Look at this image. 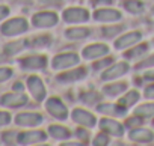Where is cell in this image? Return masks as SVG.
I'll use <instances>...</instances> for the list:
<instances>
[{
    "instance_id": "cell-15",
    "label": "cell",
    "mask_w": 154,
    "mask_h": 146,
    "mask_svg": "<svg viewBox=\"0 0 154 146\" xmlns=\"http://www.w3.org/2000/svg\"><path fill=\"white\" fill-rule=\"evenodd\" d=\"M47 134L41 130H35V131H24L21 134H18V143L21 145H33V143H41L45 142Z\"/></svg>"
},
{
    "instance_id": "cell-20",
    "label": "cell",
    "mask_w": 154,
    "mask_h": 146,
    "mask_svg": "<svg viewBox=\"0 0 154 146\" xmlns=\"http://www.w3.org/2000/svg\"><path fill=\"white\" fill-rule=\"evenodd\" d=\"M104 91V95L109 97V98H116L119 95H122L125 91H127V83L125 82H116V83H110V85H106L103 88Z\"/></svg>"
},
{
    "instance_id": "cell-4",
    "label": "cell",
    "mask_w": 154,
    "mask_h": 146,
    "mask_svg": "<svg viewBox=\"0 0 154 146\" xmlns=\"http://www.w3.org/2000/svg\"><path fill=\"white\" fill-rule=\"evenodd\" d=\"M130 69V65L127 62H118V63H112L109 68H106V71L101 74V80L104 82H112L116 80L122 76H125Z\"/></svg>"
},
{
    "instance_id": "cell-12",
    "label": "cell",
    "mask_w": 154,
    "mask_h": 146,
    "mask_svg": "<svg viewBox=\"0 0 154 146\" xmlns=\"http://www.w3.org/2000/svg\"><path fill=\"white\" fill-rule=\"evenodd\" d=\"M100 128L101 131L107 133L109 136L113 137H122L124 136V125H121L118 121L110 119V118H103L100 121Z\"/></svg>"
},
{
    "instance_id": "cell-2",
    "label": "cell",
    "mask_w": 154,
    "mask_h": 146,
    "mask_svg": "<svg viewBox=\"0 0 154 146\" xmlns=\"http://www.w3.org/2000/svg\"><path fill=\"white\" fill-rule=\"evenodd\" d=\"M45 110L57 121H66L68 119V109L57 97H51V98L47 100Z\"/></svg>"
},
{
    "instance_id": "cell-44",
    "label": "cell",
    "mask_w": 154,
    "mask_h": 146,
    "mask_svg": "<svg viewBox=\"0 0 154 146\" xmlns=\"http://www.w3.org/2000/svg\"><path fill=\"white\" fill-rule=\"evenodd\" d=\"M14 91H15V92H21V91H23V85H21V83H15V85H14Z\"/></svg>"
},
{
    "instance_id": "cell-35",
    "label": "cell",
    "mask_w": 154,
    "mask_h": 146,
    "mask_svg": "<svg viewBox=\"0 0 154 146\" xmlns=\"http://www.w3.org/2000/svg\"><path fill=\"white\" fill-rule=\"evenodd\" d=\"M136 68H137V69H143V68H154V54H151L149 57H146V59H143L142 62H139Z\"/></svg>"
},
{
    "instance_id": "cell-18",
    "label": "cell",
    "mask_w": 154,
    "mask_h": 146,
    "mask_svg": "<svg viewBox=\"0 0 154 146\" xmlns=\"http://www.w3.org/2000/svg\"><path fill=\"white\" fill-rule=\"evenodd\" d=\"M97 112L109 115V116H124L127 113V109L118 103H104V104H100L97 107Z\"/></svg>"
},
{
    "instance_id": "cell-7",
    "label": "cell",
    "mask_w": 154,
    "mask_h": 146,
    "mask_svg": "<svg viewBox=\"0 0 154 146\" xmlns=\"http://www.w3.org/2000/svg\"><path fill=\"white\" fill-rule=\"evenodd\" d=\"M71 118L75 124H79L80 127H85V128H94L97 124V118L92 113H89L88 110L79 109V107L71 112Z\"/></svg>"
},
{
    "instance_id": "cell-25",
    "label": "cell",
    "mask_w": 154,
    "mask_h": 146,
    "mask_svg": "<svg viewBox=\"0 0 154 146\" xmlns=\"http://www.w3.org/2000/svg\"><path fill=\"white\" fill-rule=\"evenodd\" d=\"M146 50H148V45H146V44H136V45H133V47L124 54V57H125L127 60L139 59V57H142V56L146 53Z\"/></svg>"
},
{
    "instance_id": "cell-17",
    "label": "cell",
    "mask_w": 154,
    "mask_h": 146,
    "mask_svg": "<svg viewBox=\"0 0 154 146\" xmlns=\"http://www.w3.org/2000/svg\"><path fill=\"white\" fill-rule=\"evenodd\" d=\"M20 65L24 69H42L47 65V57L45 56H39V54L27 56V57L20 60Z\"/></svg>"
},
{
    "instance_id": "cell-45",
    "label": "cell",
    "mask_w": 154,
    "mask_h": 146,
    "mask_svg": "<svg viewBox=\"0 0 154 146\" xmlns=\"http://www.w3.org/2000/svg\"><path fill=\"white\" fill-rule=\"evenodd\" d=\"M152 14H154V6H152Z\"/></svg>"
},
{
    "instance_id": "cell-31",
    "label": "cell",
    "mask_w": 154,
    "mask_h": 146,
    "mask_svg": "<svg viewBox=\"0 0 154 146\" xmlns=\"http://www.w3.org/2000/svg\"><path fill=\"white\" fill-rule=\"evenodd\" d=\"M142 124H143V116L136 115V113L125 121V127L128 128H137V127H142Z\"/></svg>"
},
{
    "instance_id": "cell-40",
    "label": "cell",
    "mask_w": 154,
    "mask_h": 146,
    "mask_svg": "<svg viewBox=\"0 0 154 146\" xmlns=\"http://www.w3.org/2000/svg\"><path fill=\"white\" fill-rule=\"evenodd\" d=\"M83 128H85V127H80L79 130L75 131L77 137H79L80 140H83V139H86V137H88V131H86V130H83Z\"/></svg>"
},
{
    "instance_id": "cell-32",
    "label": "cell",
    "mask_w": 154,
    "mask_h": 146,
    "mask_svg": "<svg viewBox=\"0 0 154 146\" xmlns=\"http://www.w3.org/2000/svg\"><path fill=\"white\" fill-rule=\"evenodd\" d=\"M92 143H94L95 146H106V145H109V134L104 133V131L98 133V134L94 137Z\"/></svg>"
},
{
    "instance_id": "cell-30",
    "label": "cell",
    "mask_w": 154,
    "mask_h": 146,
    "mask_svg": "<svg viewBox=\"0 0 154 146\" xmlns=\"http://www.w3.org/2000/svg\"><path fill=\"white\" fill-rule=\"evenodd\" d=\"M112 63H113V59H112V57L104 56V57H101V60H98V59H97V60L94 62V69H95V71L106 69V68H109Z\"/></svg>"
},
{
    "instance_id": "cell-26",
    "label": "cell",
    "mask_w": 154,
    "mask_h": 146,
    "mask_svg": "<svg viewBox=\"0 0 154 146\" xmlns=\"http://www.w3.org/2000/svg\"><path fill=\"white\" fill-rule=\"evenodd\" d=\"M134 113L140 115L143 118H152L154 116V103H145V104L137 106L134 109Z\"/></svg>"
},
{
    "instance_id": "cell-3",
    "label": "cell",
    "mask_w": 154,
    "mask_h": 146,
    "mask_svg": "<svg viewBox=\"0 0 154 146\" xmlns=\"http://www.w3.org/2000/svg\"><path fill=\"white\" fill-rule=\"evenodd\" d=\"M62 18L65 23H71V24L86 23L89 20V11L85 8H68L63 11Z\"/></svg>"
},
{
    "instance_id": "cell-19",
    "label": "cell",
    "mask_w": 154,
    "mask_h": 146,
    "mask_svg": "<svg viewBox=\"0 0 154 146\" xmlns=\"http://www.w3.org/2000/svg\"><path fill=\"white\" fill-rule=\"evenodd\" d=\"M42 122V116L38 113H20L15 118V124L21 127H36Z\"/></svg>"
},
{
    "instance_id": "cell-41",
    "label": "cell",
    "mask_w": 154,
    "mask_h": 146,
    "mask_svg": "<svg viewBox=\"0 0 154 146\" xmlns=\"http://www.w3.org/2000/svg\"><path fill=\"white\" fill-rule=\"evenodd\" d=\"M8 14H9V9H8L6 6H0V20L6 18V17H8Z\"/></svg>"
},
{
    "instance_id": "cell-24",
    "label": "cell",
    "mask_w": 154,
    "mask_h": 146,
    "mask_svg": "<svg viewBox=\"0 0 154 146\" xmlns=\"http://www.w3.org/2000/svg\"><path fill=\"white\" fill-rule=\"evenodd\" d=\"M48 134H50L53 139H57V140H66V139H69L71 131H69L66 127L50 125V128H48Z\"/></svg>"
},
{
    "instance_id": "cell-13",
    "label": "cell",
    "mask_w": 154,
    "mask_h": 146,
    "mask_svg": "<svg viewBox=\"0 0 154 146\" xmlns=\"http://www.w3.org/2000/svg\"><path fill=\"white\" fill-rule=\"evenodd\" d=\"M128 139L130 142H134V143H151L154 140V133L148 128H143V127H137V128H131L130 133H128Z\"/></svg>"
},
{
    "instance_id": "cell-36",
    "label": "cell",
    "mask_w": 154,
    "mask_h": 146,
    "mask_svg": "<svg viewBox=\"0 0 154 146\" xmlns=\"http://www.w3.org/2000/svg\"><path fill=\"white\" fill-rule=\"evenodd\" d=\"M12 76V69L11 68H0V83L8 80Z\"/></svg>"
},
{
    "instance_id": "cell-14",
    "label": "cell",
    "mask_w": 154,
    "mask_h": 146,
    "mask_svg": "<svg viewBox=\"0 0 154 146\" xmlns=\"http://www.w3.org/2000/svg\"><path fill=\"white\" fill-rule=\"evenodd\" d=\"M142 39V33L140 32H128L122 36H119L115 42V48L116 50H125V48H130L136 44H139Z\"/></svg>"
},
{
    "instance_id": "cell-1",
    "label": "cell",
    "mask_w": 154,
    "mask_h": 146,
    "mask_svg": "<svg viewBox=\"0 0 154 146\" xmlns=\"http://www.w3.org/2000/svg\"><path fill=\"white\" fill-rule=\"evenodd\" d=\"M80 62V57L77 56L74 51H68V53H60L57 56L53 57L51 60V68L54 71H66L71 69L74 66H77Z\"/></svg>"
},
{
    "instance_id": "cell-38",
    "label": "cell",
    "mask_w": 154,
    "mask_h": 146,
    "mask_svg": "<svg viewBox=\"0 0 154 146\" xmlns=\"http://www.w3.org/2000/svg\"><path fill=\"white\" fill-rule=\"evenodd\" d=\"M11 122V116L6 112H0V125H8Z\"/></svg>"
},
{
    "instance_id": "cell-43",
    "label": "cell",
    "mask_w": 154,
    "mask_h": 146,
    "mask_svg": "<svg viewBox=\"0 0 154 146\" xmlns=\"http://www.w3.org/2000/svg\"><path fill=\"white\" fill-rule=\"evenodd\" d=\"M62 0H39L41 5H59Z\"/></svg>"
},
{
    "instance_id": "cell-37",
    "label": "cell",
    "mask_w": 154,
    "mask_h": 146,
    "mask_svg": "<svg viewBox=\"0 0 154 146\" xmlns=\"http://www.w3.org/2000/svg\"><path fill=\"white\" fill-rule=\"evenodd\" d=\"M113 3V0H92V5L94 8H104Z\"/></svg>"
},
{
    "instance_id": "cell-46",
    "label": "cell",
    "mask_w": 154,
    "mask_h": 146,
    "mask_svg": "<svg viewBox=\"0 0 154 146\" xmlns=\"http://www.w3.org/2000/svg\"><path fill=\"white\" fill-rule=\"evenodd\" d=\"M152 124H154V122H152Z\"/></svg>"
},
{
    "instance_id": "cell-34",
    "label": "cell",
    "mask_w": 154,
    "mask_h": 146,
    "mask_svg": "<svg viewBox=\"0 0 154 146\" xmlns=\"http://www.w3.org/2000/svg\"><path fill=\"white\" fill-rule=\"evenodd\" d=\"M3 142H5V143H8V145L17 143V142H18V134H17L15 131L5 133V134H3Z\"/></svg>"
},
{
    "instance_id": "cell-9",
    "label": "cell",
    "mask_w": 154,
    "mask_h": 146,
    "mask_svg": "<svg viewBox=\"0 0 154 146\" xmlns=\"http://www.w3.org/2000/svg\"><path fill=\"white\" fill-rule=\"evenodd\" d=\"M88 74V71L85 66H74L69 69H66V72H62V74L57 76V82L59 83H74V82H79L82 79H85Z\"/></svg>"
},
{
    "instance_id": "cell-6",
    "label": "cell",
    "mask_w": 154,
    "mask_h": 146,
    "mask_svg": "<svg viewBox=\"0 0 154 146\" xmlns=\"http://www.w3.org/2000/svg\"><path fill=\"white\" fill-rule=\"evenodd\" d=\"M94 20L98 21V23H107V24H112V23H116L122 18V14L116 9H112V8H97L94 11Z\"/></svg>"
},
{
    "instance_id": "cell-23",
    "label": "cell",
    "mask_w": 154,
    "mask_h": 146,
    "mask_svg": "<svg viewBox=\"0 0 154 146\" xmlns=\"http://www.w3.org/2000/svg\"><path fill=\"white\" fill-rule=\"evenodd\" d=\"M122 6L127 12H130L133 15L142 14L145 11V5H143V2H140V0H124Z\"/></svg>"
},
{
    "instance_id": "cell-5",
    "label": "cell",
    "mask_w": 154,
    "mask_h": 146,
    "mask_svg": "<svg viewBox=\"0 0 154 146\" xmlns=\"http://www.w3.org/2000/svg\"><path fill=\"white\" fill-rule=\"evenodd\" d=\"M26 30H27V21L24 18H20V17L8 20L2 26V33L5 36H15V35L24 33Z\"/></svg>"
},
{
    "instance_id": "cell-10",
    "label": "cell",
    "mask_w": 154,
    "mask_h": 146,
    "mask_svg": "<svg viewBox=\"0 0 154 146\" xmlns=\"http://www.w3.org/2000/svg\"><path fill=\"white\" fill-rule=\"evenodd\" d=\"M59 21L57 15L54 12H50V11H44V12H38L33 15L32 18V23L33 26L36 27H53L56 26Z\"/></svg>"
},
{
    "instance_id": "cell-29",
    "label": "cell",
    "mask_w": 154,
    "mask_h": 146,
    "mask_svg": "<svg viewBox=\"0 0 154 146\" xmlns=\"http://www.w3.org/2000/svg\"><path fill=\"white\" fill-rule=\"evenodd\" d=\"M30 45H32L33 48H45V47L50 45V36H45V35L36 36V38L32 39V44H30Z\"/></svg>"
},
{
    "instance_id": "cell-8",
    "label": "cell",
    "mask_w": 154,
    "mask_h": 146,
    "mask_svg": "<svg viewBox=\"0 0 154 146\" xmlns=\"http://www.w3.org/2000/svg\"><path fill=\"white\" fill-rule=\"evenodd\" d=\"M109 51H110V48L106 44H91V45L83 48L82 56L86 60H97V59H101V57L107 56Z\"/></svg>"
},
{
    "instance_id": "cell-39",
    "label": "cell",
    "mask_w": 154,
    "mask_h": 146,
    "mask_svg": "<svg viewBox=\"0 0 154 146\" xmlns=\"http://www.w3.org/2000/svg\"><path fill=\"white\" fill-rule=\"evenodd\" d=\"M145 97L149 98V100H154V83L149 85V86L145 89Z\"/></svg>"
},
{
    "instance_id": "cell-28",
    "label": "cell",
    "mask_w": 154,
    "mask_h": 146,
    "mask_svg": "<svg viewBox=\"0 0 154 146\" xmlns=\"http://www.w3.org/2000/svg\"><path fill=\"white\" fill-rule=\"evenodd\" d=\"M80 98H82V101H83L85 104L91 106V104H95V103L100 101V94H98L97 91H86V92L82 94Z\"/></svg>"
},
{
    "instance_id": "cell-11",
    "label": "cell",
    "mask_w": 154,
    "mask_h": 146,
    "mask_svg": "<svg viewBox=\"0 0 154 146\" xmlns=\"http://www.w3.org/2000/svg\"><path fill=\"white\" fill-rule=\"evenodd\" d=\"M27 88H29V91H30V94H32L35 101L41 103L45 98V86H44V83H42V80L39 77L30 76L27 79Z\"/></svg>"
},
{
    "instance_id": "cell-42",
    "label": "cell",
    "mask_w": 154,
    "mask_h": 146,
    "mask_svg": "<svg viewBox=\"0 0 154 146\" xmlns=\"http://www.w3.org/2000/svg\"><path fill=\"white\" fill-rule=\"evenodd\" d=\"M143 80H154V68L145 72V74H143Z\"/></svg>"
},
{
    "instance_id": "cell-33",
    "label": "cell",
    "mask_w": 154,
    "mask_h": 146,
    "mask_svg": "<svg viewBox=\"0 0 154 146\" xmlns=\"http://www.w3.org/2000/svg\"><path fill=\"white\" fill-rule=\"evenodd\" d=\"M101 30H103V35H104L106 38H112V36L121 33L122 29H121L119 26H107V27H103Z\"/></svg>"
},
{
    "instance_id": "cell-22",
    "label": "cell",
    "mask_w": 154,
    "mask_h": 146,
    "mask_svg": "<svg viewBox=\"0 0 154 146\" xmlns=\"http://www.w3.org/2000/svg\"><path fill=\"white\" fill-rule=\"evenodd\" d=\"M89 29L88 27H71L65 30V36L71 41H77V39H83L86 36H89Z\"/></svg>"
},
{
    "instance_id": "cell-21",
    "label": "cell",
    "mask_w": 154,
    "mask_h": 146,
    "mask_svg": "<svg viewBox=\"0 0 154 146\" xmlns=\"http://www.w3.org/2000/svg\"><path fill=\"white\" fill-rule=\"evenodd\" d=\"M139 97H140V95H139L137 91H128V92H124L122 97L118 100V104H121L122 107L128 109V107L134 106V104L139 101Z\"/></svg>"
},
{
    "instance_id": "cell-16",
    "label": "cell",
    "mask_w": 154,
    "mask_h": 146,
    "mask_svg": "<svg viewBox=\"0 0 154 146\" xmlns=\"http://www.w3.org/2000/svg\"><path fill=\"white\" fill-rule=\"evenodd\" d=\"M0 101H2V106H5V107H12V109H15V107L24 106V104L27 103V97H26L24 94H21V92H14V94H6V95H3Z\"/></svg>"
},
{
    "instance_id": "cell-27",
    "label": "cell",
    "mask_w": 154,
    "mask_h": 146,
    "mask_svg": "<svg viewBox=\"0 0 154 146\" xmlns=\"http://www.w3.org/2000/svg\"><path fill=\"white\" fill-rule=\"evenodd\" d=\"M26 42H27V41H15V42H9L8 45H5V54H8V56L17 54L18 51H21V50L26 47Z\"/></svg>"
}]
</instances>
